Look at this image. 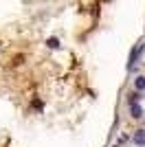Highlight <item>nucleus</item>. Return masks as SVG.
Returning <instances> with one entry per match:
<instances>
[{
  "label": "nucleus",
  "instance_id": "39448f33",
  "mask_svg": "<svg viewBox=\"0 0 145 147\" xmlns=\"http://www.w3.org/2000/svg\"><path fill=\"white\" fill-rule=\"evenodd\" d=\"M46 46H48V49H60V40H57V37H48Z\"/></svg>",
  "mask_w": 145,
  "mask_h": 147
},
{
  "label": "nucleus",
  "instance_id": "f03ea898",
  "mask_svg": "<svg viewBox=\"0 0 145 147\" xmlns=\"http://www.w3.org/2000/svg\"><path fill=\"white\" fill-rule=\"evenodd\" d=\"M132 141L136 143V147H143V145H145V129H139V132H134Z\"/></svg>",
  "mask_w": 145,
  "mask_h": 147
},
{
  "label": "nucleus",
  "instance_id": "20e7f679",
  "mask_svg": "<svg viewBox=\"0 0 145 147\" xmlns=\"http://www.w3.org/2000/svg\"><path fill=\"white\" fill-rule=\"evenodd\" d=\"M134 88L139 92H143L145 90V77H136V79H134Z\"/></svg>",
  "mask_w": 145,
  "mask_h": 147
},
{
  "label": "nucleus",
  "instance_id": "7ed1b4c3",
  "mask_svg": "<svg viewBox=\"0 0 145 147\" xmlns=\"http://www.w3.org/2000/svg\"><path fill=\"white\" fill-rule=\"evenodd\" d=\"M130 112H132L134 119H141V117H143V108L136 105V103H130Z\"/></svg>",
  "mask_w": 145,
  "mask_h": 147
},
{
  "label": "nucleus",
  "instance_id": "f257e3e1",
  "mask_svg": "<svg viewBox=\"0 0 145 147\" xmlns=\"http://www.w3.org/2000/svg\"><path fill=\"white\" fill-rule=\"evenodd\" d=\"M141 51H143V46H134L132 53H130V59H127V68H134V64H136V57L141 55Z\"/></svg>",
  "mask_w": 145,
  "mask_h": 147
}]
</instances>
